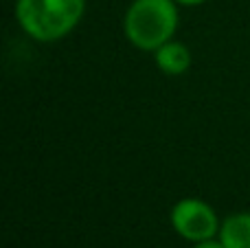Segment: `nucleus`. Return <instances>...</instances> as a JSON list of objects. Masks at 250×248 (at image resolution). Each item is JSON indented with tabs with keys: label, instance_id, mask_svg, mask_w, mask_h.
<instances>
[{
	"label": "nucleus",
	"instance_id": "1",
	"mask_svg": "<svg viewBox=\"0 0 250 248\" xmlns=\"http://www.w3.org/2000/svg\"><path fill=\"white\" fill-rule=\"evenodd\" d=\"M86 0H18L16 18L26 35L38 42H55L79 24Z\"/></svg>",
	"mask_w": 250,
	"mask_h": 248
},
{
	"label": "nucleus",
	"instance_id": "2",
	"mask_svg": "<svg viewBox=\"0 0 250 248\" xmlns=\"http://www.w3.org/2000/svg\"><path fill=\"white\" fill-rule=\"evenodd\" d=\"M127 40L141 51H156L178 29L176 0H134L123 20Z\"/></svg>",
	"mask_w": 250,
	"mask_h": 248
},
{
	"label": "nucleus",
	"instance_id": "3",
	"mask_svg": "<svg viewBox=\"0 0 250 248\" xmlns=\"http://www.w3.org/2000/svg\"><path fill=\"white\" fill-rule=\"evenodd\" d=\"M171 227L189 242H202L220 235V220L215 211L202 200L185 198L171 209Z\"/></svg>",
	"mask_w": 250,
	"mask_h": 248
},
{
	"label": "nucleus",
	"instance_id": "4",
	"mask_svg": "<svg viewBox=\"0 0 250 248\" xmlns=\"http://www.w3.org/2000/svg\"><path fill=\"white\" fill-rule=\"evenodd\" d=\"M156 64L167 75H182L191 66V51L180 42H165L160 48H156Z\"/></svg>",
	"mask_w": 250,
	"mask_h": 248
},
{
	"label": "nucleus",
	"instance_id": "5",
	"mask_svg": "<svg viewBox=\"0 0 250 248\" xmlns=\"http://www.w3.org/2000/svg\"><path fill=\"white\" fill-rule=\"evenodd\" d=\"M220 242L224 248H250V213H233L222 222Z\"/></svg>",
	"mask_w": 250,
	"mask_h": 248
},
{
	"label": "nucleus",
	"instance_id": "6",
	"mask_svg": "<svg viewBox=\"0 0 250 248\" xmlns=\"http://www.w3.org/2000/svg\"><path fill=\"white\" fill-rule=\"evenodd\" d=\"M193 248H224L220 240H215V237H211V240H202V242H195Z\"/></svg>",
	"mask_w": 250,
	"mask_h": 248
},
{
	"label": "nucleus",
	"instance_id": "7",
	"mask_svg": "<svg viewBox=\"0 0 250 248\" xmlns=\"http://www.w3.org/2000/svg\"><path fill=\"white\" fill-rule=\"evenodd\" d=\"M178 4H185V7H193V4H202L207 2V0H176Z\"/></svg>",
	"mask_w": 250,
	"mask_h": 248
}]
</instances>
